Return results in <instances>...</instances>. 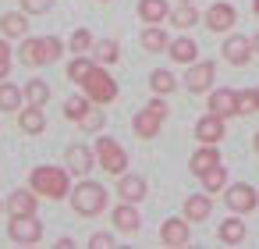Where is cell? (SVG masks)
<instances>
[{"mask_svg": "<svg viewBox=\"0 0 259 249\" xmlns=\"http://www.w3.org/2000/svg\"><path fill=\"white\" fill-rule=\"evenodd\" d=\"M202 22H206V29L209 32H231L234 29V22H238V11L231 8V4H224V0H220V4H213L206 15H202Z\"/></svg>", "mask_w": 259, "mask_h": 249, "instance_id": "4fadbf2b", "label": "cell"}, {"mask_svg": "<svg viewBox=\"0 0 259 249\" xmlns=\"http://www.w3.org/2000/svg\"><path fill=\"white\" fill-rule=\"evenodd\" d=\"M89 54H93V61H96V64H103V68H110V64L121 57V50H117V43H114V40H100V43H93V50H89Z\"/></svg>", "mask_w": 259, "mask_h": 249, "instance_id": "f546056e", "label": "cell"}, {"mask_svg": "<svg viewBox=\"0 0 259 249\" xmlns=\"http://www.w3.org/2000/svg\"><path fill=\"white\" fill-rule=\"evenodd\" d=\"M57 249H75V238H68V235H64V238H57Z\"/></svg>", "mask_w": 259, "mask_h": 249, "instance_id": "b9f144b4", "label": "cell"}, {"mask_svg": "<svg viewBox=\"0 0 259 249\" xmlns=\"http://www.w3.org/2000/svg\"><path fill=\"white\" fill-rule=\"evenodd\" d=\"M202 15L195 11V4H178L170 15H167V22L174 25V29H181V32H188V29H195V22H199Z\"/></svg>", "mask_w": 259, "mask_h": 249, "instance_id": "484cf974", "label": "cell"}, {"mask_svg": "<svg viewBox=\"0 0 259 249\" xmlns=\"http://www.w3.org/2000/svg\"><path fill=\"white\" fill-rule=\"evenodd\" d=\"M89 245H93V249H110V245H114V235H110V231H96V235L89 238Z\"/></svg>", "mask_w": 259, "mask_h": 249, "instance_id": "60d3db41", "label": "cell"}, {"mask_svg": "<svg viewBox=\"0 0 259 249\" xmlns=\"http://www.w3.org/2000/svg\"><path fill=\"white\" fill-rule=\"evenodd\" d=\"M78 125H82V132H100V128H103V111H100V103H93Z\"/></svg>", "mask_w": 259, "mask_h": 249, "instance_id": "8d00e7d4", "label": "cell"}, {"mask_svg": "<svg viewBox=\"0 0 259 249\" xmlns=\"http://www.w3.org/2000/svg\"><path fill=\"white\" fill-rule=\"evenodd\" d=\"M8 235H11V242H18V245H36V242L43 238V224H39L36 214H22V217H11V221H8Z\"/></svg>", "mask_w": 259, "mask_h": 249, "instance_id": "52a82bcc", "label": "cell"}, {"mask_svg": "<svg viewBox=\"0 0 259 249\" xmlns=\"http://www.w3.org/2000/svg\"><path fill=\"white\" fill-rule=\"evenodd\" d=\"M36 206H39V196H36L32 189H15V192H11V199H8V214H11V217L36 214Z\"/></svg>", "mask_w": 259, "mask_h": 249, "instance_id": "ffe728a7", "label": "cell"}, {"mask_svg": "<svg viewBox=\"0 0 259 249\" xmlns=\"http://www.w3.org/2000/svg\"><path fill=\"white\" fill-rule=\"evenodd\" d=\"M217 238L224 245H241L245 242V221L241 217H224V224L217 228Z\"/></svg>", "mask_w": 259, "mask_h": 249, "instance_id": "d4e9b609", "label": "cell"}, {"mask_svg": "<svg viewBox=\"0 0 259 249\" xmlns=\"http://www.w3.org/2000/svg\"><path fill=\"white\" fill-rule=\"evenodd\" d=\"M167 15H170L167 0H139V18L146 25H160V22H167Z\"/></svg>", "mask_w": 259, "mask_h": 249, "instance_id": "cb8c5ba5", "label": "cell"}, {"mask_svg": "<svg viewBox=\"0 0 259 249\" xmlns=\"http://www.w3.org/2000/svg\"><path fill=\"white\" fill-rule=\"evenodd\" d=\"M209 210H213V199H209V192H199V196H188L185 199V217L192 221V224H202L206 217H209Z\"/></svg>", "mask_w": 259, "mask_h": 249, "instance_id": "603a6c76", "label": "cell"}, {"mask_svg": "<svg viewBox=\"0 0 259 249\" xmlns=\"http://www.w3.org/2000/svg\"><path fill=\"white\" fill-rule=\"evenodd\" d=\"M252 47H255V54H259V32H255V36H252Z\"/></svg>", "mask_w": 259, "mask_h": 249, "instance_id": "ee69618b", "label": "cell"}, {"mask_svg": "<svg viewBox=\"0 0 259 249\" xmlns=\"http://www.w3.org/2000/svg\"><path fill=\"white\" fill-rule=\"evenodd\" d=\"M149 89H153L156 96H170V93L178 89V79H174L167 68H156V72L149 75Z\"/></svg>", "mask_w": 259, "mask_h": 249, "instance_id": "4dcf8cb0", "label": "cell"}, {"mask_svg": "<svg viewBox=\"0 0 259 249\" xmlns=\"http://www.w3.org/2000/svg\"><path fill=\"white\" fill-rule=\"evenodd\" d=\"M252 150H255V153H259V132H255V139H252Z\"/></svg>", "mask_w": 259, "mask_h": 249, "instance_id": "7bdbcfd3", "label": "cell"}, {"mask_svg": "<svg viewBox=\"0 0 259 249\" xmlns=\"http://www.w3.org/2000/svg\"><path fill=\"white\" fill-rule=\"evenodd\" d=\"M64 167L75 174V178H89V171L96 167V150H89L85 143H71L64 150Z\"/></svg>", "mask_w": 259, "mask_h": 249, "instance_id": "ba28073f", "label": "cell"}, {"mask_svg": "<svg viewBox=\"0 0 259 249\" xmlns=\"http://www.w3.org/2000/svg\"><path fill=\"white\" fill-rule=\"evenodd\" d=\"M89 107H93V100H89L85 93H82V96H71V100H64V118H68V121H82Z\"/></svg>", "mask_w": 259, "mask_h": 249, "instance_id": "836d02e7", "label": "cell"}, {"mask_svg": "<svg viewBox=\"0 0 259 249\" xmlns=\"http://www.w3.org/2000/svg\"><path fill=\"white\" fill-rule=\"evenodd\" d=\"M217 79V64L213 61H192L185 72V89L188 93H209Z\"/></svg>", "mask_w": 259, "mask_h": 249, "instance_id": "9c48e42d", "label": "cell"}, {"mask_svg": "<svg viewBox=\"0 0 259 249\" xmlns=\"http://www.w3.org/2000/svg\"><path fill=\"white\" fill-rule=\"evenodd\" d=\"M25 103H32V107H47L50 103V86L43 82V79H32V82H25Z\"/></svg>", "mask_w": 259, "mask_h": 249, "instance_id": "1f68e13d", "label": "cell"}, {"mask_svg": "<svg viewBox=\"0 0 259 249\" xmlns=\"http://www.w3.org/2000/svg\"><path fill=\"white\" fill-rule=\"evenodd\" d=\"M252 11H255V15H259V0H252Z\"/></svg>", "mask_w": 259, "mask_h": 249, "instance_id": "f6af8a7d", "label": "cell"}, {"mask_svg": "<svg viewBox=\"0 0 259 249\" xmlns=\"http://www.w3.org/2000/svg\"><path fill=\"white\" fill-rule=\"evenodd\" d=\"M202 178V192H209V196H217V192H224L227 189V167L224 164H217V167H209L206 174H199Z\"/></svg>", "mask_w": 259, "mask_h": 249, "instance_id": "f1b7e54d", "label": "cell"}, {"mask_svg": "<svg viewBox=\"0 0 259 249\" xmlns=\"http://www.w3.org/2000/svg\"><path fill=\"white\" fill-rule=\"evenodd\" d=\"M188 238H192V221L181 214V217H167L163 224H160V242L163 245H170V249H181V245H188Z\"/></svg>", "mask_w": 259, "mask_h": 249, "instance_id": "30bf717a", "label": "cell"}, {"mask_svg": "<svg viewBox=\"0 0 259 249\" xmlns=\"http://www.w3.org/2000/svg\"><path fill=\"white\" fill-rule=\"evenodd\" d=\"M18 61L29 64V68H43V64H47V57H43V36H22Z\"/></svg>", "mask_w": 259, "mask_h": 249, "instance_id": "ac0fdd59", "label": "cell"}, {"mask_svg": "<svg viewBox=\"0 0 259 249\" xmlns=\"http://www.w3.org/2000/svg\"><path fill=\"white\" fill-rule=\"evenodd\" d=\"M93 43H96V40H93V32H89V29H75V32H71V40H68V50H71V54H89V50H93Z\"/></svg>", "mask_w": 259, "mask_h": 249, "instance_id": "e575fe53", "label": "cell"}, {"mask_svg": "<svg viewBox=\"0 0 259 249\" xmlns=\"http://www.w3.org/2000/svg\"><path fill=\"white\" fill-rule=\"evenodd\" d=\"M117 196H121L124 203H142V199H146V178L124 171V174L117 178Z\"/></svg>", "mask_w": 259, "mask_h": 249, "instance_id": "e0dca14e", "label": "cell"}, {"mask_svg": "<svg viewBox=\"0 0 259 249\" xmlns=\"http://www.w3.org/2000/svg\"><path fill=\"white\" fill-rule=\"evenodd\" d=\"M224 135H227V118H220V114H206V118L195 121V139H199V143L217 146Z\"/></svg>", "mask_w": 259, "mask_h": 249, "instance_id": "5bb4252c", "label": "cell"}, {"mask_svg": "<svg viewBox=\"0 0 259 249\" xmlns=\"http://www.w3.org/2000/svg\"><path fill=\"white\" fill-rule=\"evenodd\" d=\"M82 93L93 100V103H114L117 100V82H114V75L103 68V64H93V72L82 79Z\"/></svg>", "mask_w": 259, "mask_h": 249, "instance_id": "3957f363", "label": "cell"}, {"mask_svg": "<svg viewBox=\"0 0 259 249\" xmlns=\"http://www.w3.org/2000/svg\"><path fill=\"white\" fill-rule=\"evenodd\" d=\"M217 164H224V160H220V150L209 146V143H202V146L192 153V164H188V167H192V174H206V171L217 167Z\"/></svg>", "mask_w": 259, "mask_h": 249, "instance_id": "7402d4cb", "label": "cell"}, {"mask_svg": "<svg viewBox=\"0 0 259 249\" xmlns=\"http://www.w3.org/2000/svg\"><path fill=\"white\" fill-rule=\"evenodd\" d=\"M93 64H96L93 57H85V54H75V61L68 64V79H71L75 86H82V79L93 72Z\"/></svg>", "mask_w": 259, "mask_h": 249, "instance_id": "d6a6232c", "label": "cell"}, {"mask_svg": "<svg viewBox=\"0 0 259 249\" xmlns=\"http://www.w3.org/2000/svg\"><path fill=\"white\" fill-rule=\"evenodd\" d=\"M64 50H68V43H61L57 36H43V57H47V64H57L64 57Z\"/></svg>", "mask_w": 259, "mask_h": 249, "instance_id": "d590c367", "label": "cell"}, {"mask_svg": "<svg viewBox=\"0 0 259 249\" xmlns=\"http://www.w3.org/2000/svg\"><path fill=\"white\" fill-rule=\"evenodd\" d=\"M255 100H259V86H255Z\"/></svg>", "mask_w": 259, "mask_h": 249, "instance_id": "7dc6e473", "label": "cell"}, {"mask_svg": "<svg viewBox=\"0 0 259 249\" xmlns=\"http://www.w3.org/2000/svg\"><path fill=\"white\" fill-rule=\"evenodd\" d=\"M252 54H255V47H252V40H248V36L231 32V36L224 40V61H227V64L241 68V64H248V61H252Z\"/></svg>", "mask_w": 259, "mask_h": 249, "instance_id": "8fae6325", "label": "cell"}, {"mask_svg": "<svg viewBox=\"0 0 259 249\" xmlns=\"http://www.w3.org/2000/svg\"><path fill=\"white\" fill-rule=\"evenodd\" d=\"M163 121H167V100L163 96H153L139 114H135V121H132V128H135V135L139 139H156V132L163 128Z\"/></svg>", "mask_w": 259, "mask_h": 249, "instance_id": "277c9868", "label": "cell"}, {"mask_svg": "<svg viewBox=\"0 0 259 249\" xmlns=\"http://www.w3.org/2000/svg\"><path fill=\"white\" fill-rule=\"evenodd\" d=\"M110 224L121 231V235H135L139 228H142V217H139V203H117L114 210H110Z\"/></svg>", "mask_w": 259, "mask_h": 249, "instance_id": "7c38bea8", "label": "cell"}, {"mask_svg": "<svg viewBox=\"0 0 259 249\" xmlns=\"http://www.w3.org/2000/svg\"><path fill=\"white\" fill-rule=\"evenodd\" d=\"M167 43H170V40H167V32H163L160 25H146V32L139 36V47L149 50V54H163Z\"/></svg>", "mask_w": 259, "mask_h": 249, "instance_id": "83f0119b", "label": "cell"}, {"mask_svg": "<svg viewBox=\"0 0 259 249\" xmlns=\"http://www.w3.org/2000/svg\"><path fill=\"white\" fill-rule=\"evenodd\" d=\"M209 114H220V118H234L238 114V89H209V100H206Z\"/></svg>", "mask_w": 259, "mask_h": 249, "instance_id": "9a60e30c", "label": "cell"}, {"mask_svg": "<svg viewBox=\"0 0 259 249\" xmlns=\"http://www.w3.org/2000/svg\"><path fill=\"white\" fill-rule=\"evenodd\" d=\"M68 199H71V210L78 217H96L107 206V189L100 182H93V178H78V185H71Z\"/></svg>", "mask_w": 259, "mask_h": 249, "instance_id": "7a4b0ae2", "label": "cell"}, {"mask_svg": "<svg viewBox=\"0 0 259 249\" xmlns=\"http://www.w3.org/2000/svg\"><path fill=\"white\" fill-rule=\"evenodd\" d=\"M18 4H22L25 15H47L54 8V0H18Z\"/></svg>", "mask_w": 259, "mask_h": 249, "instance_id": "f35d334b", "label": "cell"}, {"mask_svg": "<svg viewBox=\"0 0 259 249\" xmlns=\"http://www.w3.org/2000/svg\"><path fill=\"white\" fill-rule=\"evenodd\" d=\"M252 111H259L255 89H241V93H238V114H252Z\"/></svg>", "mask_w": 259, "mask_h": 249, "instance_id": "74e56055", "label": "cell"}, {"mask_svg": "<svg viewBox=\"0 0 259 249\" xmlns=\"http://www.w3.org/2000/svg\"><path fill=\"white\" fill-rule=\"evenodd\" d=\"M178 4H195V0H178Z\"/></svg>", "mask_w": 259, "mask_h": 249, "instance_id": "bcb514c9", "label": "cell"}, {"mask_svg": "<svg viewBox=\"0 0 259 249\" xmlns=\"http://www.w3.org/2000/svg\"><path fill=\"white\" fill-rule=\"evenodd\" d=\"M0 36H8V40L29 36V18H25V11H8V15H0Z\"/></svg>", "mask_w": 259, "mask_h": 249, "instance_id": "44dd1931", "label": "cell"}, {"mask_svg": "<svg viewBox=\"0 0 259 249\" xmlns=\"http://www.w3.org/2000/svg\"><path fill=\"white\" fill-rule=\"evenodd\" d=\"M11 75V47H8V36L0 40V82Z\"/></svg>", "mask_w": 259, "mask_h": 249, "instance_id": "ab89813d", "label": "cell"}, {"mask_svg": "<svg viewBox=\"0 0 259 249\" xmlns=\"http://www.w3.org/2000/svg\"><path fill=\"white\" fill-rule=\"evenodd\" d=\"M18 128H22L25 135H39V132H47V114H43V107H32V103L18 107Z\"/></svg>", "mask_w": 259, "mask_h": 249, "instance_id": "2e32d148", "label": "cell"}, {"mask_svg": "<svg viewBox=\"0 0 259 249\" xmlns=\"http://www.w3.org/2000/svg\"><path fill=\"white\" fill-rule=\"evenodd\" d=\"M25 103V93L15 86V82H0V111H8V114H18V107Z\"/></svg>", "mask_w": 259, "mask_h": 249, "instance_id": "4316f807", "label": "cell"}, {"mask_svg": "<svg viewBox=\"0 0 259 249\" xmlns=\"http://www.w3.org/2000/svg\"><path fill=\"white\" fill-rule=\"evenodd\" d=\"M167 54H170V61H178V64H192V61H199V43H195L192 36H178V40L167 43Z\"/></svg>", "mask_w": 259, "mask_h": 249, "instance_id": "d6986e66", "label": "cell"}, {"mask_svg": "<svg viewBox=\"0 0 259 249\" xmlns=\"http://www.w3.org/2000/svg\"><path fill=\"white\" fill-rule=\"evenodd\" d=\"M96 164L110 174V178H121L124 171H128V153H124V146L117 143V139H110V135H100L96 139Z\"/></svg>", "mask_w": 259, "mask_h": 249, "instance_id": "5b68a950", "label": "cell"}, {"mask_svg": "<svg viewBox=\"0 0 259 249\" xmlns=\"http://www.w3.org/2000/svg\"><path fill=\"white\" fill-rule=\"evenodd\" d=\"M29 189H32L39 199L61 203V199H68V192H71V171H68V167H54V164H39V167H32V174H29Z\"/></svg>", "mask_w": 259, "mask_h": 249, "instance_id": "6da1fadb", "label": "cell"}, {"mask_svg": "<svg viewBox=\"0 0 259 249\" xmlns=\"http://www.w3.org/2000/svg\"><path fill=\"white\" fill-rule=\"evenodd\" d=\"M0 210H4V203H0Z\"/></svg>", "mask_w": 259, "mask_h": 249, "instance_id": "c3c4849f", "label": "cell"}, {"mask_svg": "<svg viewBox=\"0 0 259 249\" xmlns=\"http://www.w3.org/2000/svg\"><path fill=\"white\" fill-rule=\"evenodd\" d=\"M224 206H227L231 214H252V210L259 206V192H255L248 182H234V185L224 189Z\"/></svg>", "mask_w": 259, "mask_h": 249, "instance_id": "8992f818", "label": "cell"}]
</instances>
